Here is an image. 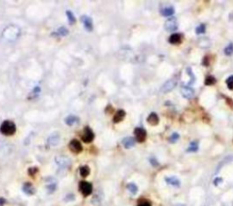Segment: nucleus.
<instances>
[{
    "mask_svg": "<svg viewBox=\"0 0 233 206\" xmlns=\"http://www.w3.org/2000/svg\"><path fill=\"white\" fill-rule=\"evenodd\" d=\"M16 124L9 120L4 121L1 124V126H0V132L3 134L8 135V136L13 135L16 133Z\"/></svg>",
    "mask_w": 233,
    "mask_h": 206,
    "instance_id": "obj_1",
    "label": "nucleus"
},
{
    "mask_svg": "<svg viewBox=\"0 0 233 206\" xmlns=\"http://www.w3.org/2000/svg\"><path fill=\"white\" fill-rule=\"evenodd\" d=\"M3 35L8 40H15L19 35V30L16 27H8L3 31Z\"/></svg>",
    "mask_w": 233,
    "mask_h": 206,
    "instance_id": "obj_2",
    "label": "nucleus"
},
{
    "mask_svg": "<svg viewBox=\"0 0 233 206\" xmlns=\"http://www.w3.org/2000/svg\"><path fill=\"white\" fill-rule=\"evenodd\" d=\"M79 191L84 196H89L92 192V184L86 181L79 183Z\"/></svg>",
    "mask_w": 233,
    "mask_h": 206,
    "instance_id": "obj_3",
    "label": "nucleus"
},
{
    "mask_svg": "<svg viewBox=\"0 0 233 206\" xmlns=\"http://www.w3.org/2000/svg\"><path fill=\"white\" fill-rule=\"evenodd\" d=\"M176 85H177V79L171 78V79L168 80L167 82H165L164 84H163V85L161 86V88H160V91L162 93H168V92L172 91L176 87Z\"/></svg>",
    "mask_w": 233,
    "mask_h": 206,
    "instance_id": "obj_4",
    "label": "nucleus"
},
{
    "mask_svg": "<svg viewBox=\"0 0 233 206\" xmlns=\"http://www.w3.org/2000/svg\"><path fill=\"white\" fill-rule=\"evenodd\" d=\"M94 136H95V135H94V133H93V131L91 130V128H89V126H87L83 130L82 135H81V139H82V141L84 143H89L93 141Z\"/></svg>",
    "mask_w": 233,
    "mask_h": 206,
    "instance_id": "obj_5",
    "label": "nucleus"
},
{
    "mask_svg": "<svg viewBox=\"0 0 233 206\" xmlns=\"http://www.w3.org/2000/svg\"><path fill=\"white\" fill-rule=\"evenodd\" d=\"M134 134L135 138L138 143H143L147 138V132L146 130L141 128V127H137L134 130Z\"/></svg>",
    "mask_w": 233,
    "mask_h": 206,
    "instance_id": "obj_6",
    "label": "nucleus"
},
{
    "mask_svg": "<svg viewBox=\"0 0 233 206\" xmlns=\"http://www.w3.org/2000/svg\"><path fill=\"white\" fill-rule=\"evenodd\" d=\"M55 161H56V164H58L60 168H62V169L67 168L69 165H70V160H69L67 156L59 155V156H56L55 158Z\"/></svg>",
    "mask_w": 233,
    "mask_h": 206,
    "instance_id": "obj_7",
    "label": "nucleus"
},
{
    "mask_svg": "<svg viewBox=\"0 0 233 206\" xmlns=\"http://www.w3.org/2000/svg\"><path fill=\"white\" fill-rule=\"evenodd\" d=\"M165 29L167 31H169V32H173L176 29H178L179 27V23L178 21L175 19V18H170V19H168L165 22Z\"/></svg>",
    "mask_w": 233,
    "mask_h": 206,
    "instance_id": "obj_8",
    "label": "nucleus"
},
{
    "mask_svg": "<svg viewBox=\"0 0 233 206\" xmlns=\"http://www.w3.org/2000/svg\"><path fill=\"white\" fill-rule=\"evenodd\" d=\"M69 149L71 150V151L74 153H79L82 152V145H81V143L78 140H72L70 143H69Z\"/></svg>",
    "mask_w": 233,
    "mask_h": 206,
    "instance_id": "obj_9",
    "label": "nucleus"
},
{
    "mask_svg": "<svg viewBox=\"0 0 233 206\" xmlns=\"http://www.w3.org/2000/svg\"><path fill=\"white\" fill-rule=\"evenodd\" d=\"M81 22L84 25V28L87 31V32H91L93 30V21L92 18L89 17V16H81Z\"/></svg>",
    "mask_w": 233,
    "mask_h": 206,
    "instance_id": "obj_10",
    "label": "nucleus"
},
{
    "mask_svg": "<svg viewBox=\"0 0 233 206\" xmlns=\"http://www.w3.org/2000/svg\"><path fill=\"white\" fill-rule=\"evenodd\" d=\"M181 95L186 99H190L194 95V89L190 86H184L181 88Z\"/></svg>",
    "mask_w": 233,
    "mask_h": 206,
    "instance_id": "obj_11",
    "label": "nucleus"
},
{
    "mask_svg": "<svg viewBox=\"0 0 233 206\" xmlns=\"http://www.w3.org/2000/svg\"><path fill=\"white\" fill-rule=\"evenodd\" d=\"M103 198H104V195H103L102 192H97L96 194L93 196L91 203L93 204H95L96 206H98V205L101 204V203L103 201Z\"/></svg>",
    "mask_w": 233,
    "mask_h": 206,
    "instance_id": "obj_12",
    "label": "nucleus"
},
{
    "mask_svg": "<svg viewBox=\"0 0 233 206\" xmlns=\"http://www.w3.org/2000/svg\"><path fill=\"white\" fill-rule=\"evenodd\" d=\"M122 145L123 146L126 148V149H129V148H132L134 145H135V139L133 137H126L122 140Z\"/></svg>",
    "mask_w": 233,
    "mask_h": 206,
    "instance_id": "obj_13",
    "label": "nucleus"
},
{
    "mask_svg": "<svg viewBox=\"0 0 233 206\" xmlns=\"http://www.w3.org/2000/svg\"><path fill=\"white\" fill-rule=\"evenodd\" d=\"M168 41L170 44H172V45H179L182 41V35L178 33L172 34L170 37H169Z\"/></svg>",
    "mask_w": 233,
    "mask_h": 206,
    "instance_id": "obj_14",
    "label": "nucleus"
},
{
    "mask_svg": "<svg viewBox=\"0 0 233 206\" xmlns=\"http://www.w3.org/2000/svg\"><path fill=\"white\" fill-rule=\"evenodd\" d=\"M65 123H66L67 126H74V124L78 123V117H77L74 115H69L65 118Z\"/></svg>",
    "mask_w": 233,
    "mask_h": 206,
    "instance_id": "obj_15",
    "label": "nucleus"
},
{
    "mask_svg": "<svg viewBox=\"0 0 233 206\" xmlns=\"http://www.w3.org/2000/svg\"><path fill=\"white\" fill-rule=\"evenodd\" d=\"M23 192L25 193H27L28 195H32L36 192V190L34 188V186L32 183H26L24 185H23Z\"/></svg>",
    "mask_w": 233,
    "mask_h": 206,
    "instance_id": "obj_16",
    "label": "nucleus"
},
{
    "mask_svg": "<svg viewBox=\"0 0 233 206\" xmlns=\"http://www.w3.org/2000/svg\"><path fill=\"white\" fill-rule=\"evenodd\" d=\"M125 116H126V112L124 110H118L114 117H113V121L115 123H119L124 120Z\"/></svg>",
    "mask_w": 233,
    "mask_h": 206,
    "instance_id": "obj_17",
    "label": "nucleus"
},
{
    "mask_svg": "<svg viewBox=\"0 0 233 206\" xmlns=\"http://www.w3.org/2000/svg\"><path fill=\"white\" fill-rule=\"evenodd\" d=\"M148 123L150 124V126H157V124L159 123V116L156 113H151L148 116V119H147Z\"/></svg>",
    "mask_w": 233,
    "mask_h": 206,
    "instance_id": "obj_18",
    "label": "nucleus"
},
{
    "mask_svg": "<svg viewBox=\"0 0 233 206\" xmlns=\"http://www.w3.org/2000/svg\"><path fill=\"white\" fill-rule=\"evenodd\" d=\"M59 140H60V137L58 134H52L48 137L47 139V142L50 145L52 146H55V145H58V143H59Z\"/></svg>",
    "mask_w": 233,
    "mask_h": 206,
    "instance_id": "obj_19",
    "label": "nucleus"
},
{
    "mask_svg": "<svg viewBox=\"0 0 233 206\" xmlns=\"http://www.w3.org/2000/svg\"><path fill=\"white\" fill-rule=\"evenodd\" d=\"M165 181L168 184H170L172 186H179L180 185V181L175 176H171V177H167L165 178Z\"/></svg>",
    "mask_w": 233,
    "mask_h": 206,
    "instance_id": "obj_20",
    "label": "nucleus"
},
{
    "mask_svg": "<svg viewBox=\"0 0 233 206\" xmlns=\"http://www.w3.org/2000/svg\"><path fill=\"white\" fill-rule=\"evenodd\" d=\"M175 13V10L173 8V7H168V8H165L161 11V15L163 16H172L173 14Z\"/></svg>",
    "mask_w": 233,
    "mask_h": 206,
    "instance_id": "obj_21",
    "label": "nucleus"
},
{
    "mask_svg": "<svg viewBox=\"0 0 233 206\" xmlns=\"http://www.w3.org/2000/svg\"><path fill=\"white\" fill-rule=\"evenodd\" d=\"M80 175L82 176V177H87V176H89V173H90V169H89V166H87V165H84V166H81L80 167Z\"/></svg>",
    "mask_w": 233,
    "mask_h": 206,
    "instance_id": "obj_22",
    "label": "nucleus"
},
{
    "mask_svg": "<svg viewBox=\"0 0 233 206\" xmlns=\"http://www.w3.org/2000/svg\"><path fill=\"white\" fill-rule=\"evenodd\" d=\"M67 20L69 25H74L76 23V17L73 14V12L70 10H67Z\"/></svg>",
    "mask_w": 233,
    "mask_h": 206,
    "instance_id": "obj_23",
    "label": "nucleus"
},
{
    "mask_svg": "<svg viewBox=\"0 0 233 206\" xmlns=\"http://www.w3.org/2000/svg\"><path fill=\"white\" fill-rule=\"evenodd\" d=\"M127 188H128V190L132 193V194H136V193L137 192V191H138L137 186L135 183H129V184L127 185Z\"/></svg>",
    "mask_w": 233,
    "mask_h": 206,
    "instance_id": "obj_24",
    "label": "nucleus"
},
{
    "mask_svg": "<svg viewBox=\"0 0 233 206\" xmlns=\"http://www.w3.org/2000/svg\"><path fill=\"white\" fill-rule=\"evenodd\" d=\"M199 150V145H198V143L197 142H192L190 143V146L187 149L188 152H197Z\"/></svg>",
    "mask_w": 233,
    "mask_h": 206,
    "instance_id": "obj_25",
    "label": "nucleus"
},
{
    "mask_svg": "<svg viewBox=\"0 0 233 206\" xmlns=\"http://www.w3.org/2000/svg\"><path fill=\"white\" fill-rule=\"evenodd\" d=\"M217 82L216 81V78L212 76H207V78L205 79V84L206 85H214Z\"/></svg>",
    "mask_w": 233,
    "mask_h": 206,
    "instance_id": "obj_26",
    "label": "nucleus"
},
{
    "mask_svg": "<svg viewBox=\"0 0 233 206\" xmlns=\"http://www.w3.org/2000/svg\"><path fill=\"white\" fill-rule=\"evenodd\" d=\"M224 54L226 55H228V57H230V55H231L233 54V44H230V45L228 46H226L225 49H224Z\"/></svg>",
    "mask_w": 233,
    "mask_h": 206,
    "instance_id": "obj_27",
    "label": "nucleus"
},
{
    "mask_svg": "<svg viewBox=\"0 0 233 206\" xmlns=\"http://www.w3.org/2000/svg\"><path fill=\"white\" fill-rule=\"evenodd\" d=\"M227 86L230 90H233V76H230L228 79L226 80Z\"/></svg>",
    "mask_w": 233,
    "mask_h": 206,
    "instance_id": "obj_28",
    "label": "nucleus"
},
{
    "mask_svg": "<svg viewBox=\"0 0 233 206\" xmlns=\"http://www.w3.org/2000/svg\"><path fill=\"white\" fill-rule=\"evenodd\" d=\"M206 31L205 25H200L196 28V34H204Z\"/></svg>",
    "mask_w": 233,
    "mask_h": 206,
    "instance_id": "obj_29",
    "label": "nucleus"
},
{
    "mask_svg": "<svg viewBox=\"0 0 233 206\" xmlns=\"http://www.w3.org/2000/svg\"><path fill=\"white\" fill-rule=\"evenodd\" d=\"M58 34H59L60 35H67L68 34V30H67L66 27H62L58 28Z\"/></svg>",
    "mask_w": 233,
    "mask_h": 206,
    "instance_id": "obj_30",
    "label": "nucleus"
},
{
    "mask_svg": "<svg viewBox=\"0 0 233 206\" xmlns=\"http://www.w3.org/2000/svg\"><path fill=\"white\" fill-rule=\"evenodd\" d=\"M179 138V134L174 133V134H172V135L170 136V138H169V140H170L171 143H175V142H177V140H178Z\"/></svg>",
    "mask_w": 233,
    "mask_h": 206,
    "instance_id": "obj_31",
    "label": "nucleus"
},
{
    "mask_svg": "<svg viewBox=\"0 0 233 206\" xmlns=\"http://www.w3.org/2000/svg\"><path fill=\"white\" fill-rule=\"evenodd\" d=\"M47 190L49 191V192H53L55 190H56V183H51V184H48L47 186Z\"/></svg>",
    "mask_w": 233,
    "mask_h": 206,
    "instance_id": "obj_32",
    "label": "nucleus"
},
{
    "mask_svg": "<svg viewBox=\"0 0 233 206\" xmlns=\"http://www.w3.org/2000/svg\"><path fill=\"white\" fill-rule=\"evenodd\" d=\"M28 172H29L30 175H34V174L37 172V169H36V168H35V167L34 168H30V169L28 170Z\"/></svg>",
    "mask_w": 233,
    "mask_h": 206,
    "instance_id": "obj_33",
    "label": "nucleus"
},
{
    "mask_svg": "<svg viewBox=\"0 0 233 206\" xmlns=\"http://www.w3.org/2000/svg\"><path fill=\"white\" fill-rule=\"evenodd\" d=\"M137 206H151V205H150V203L148 202L143 201V202H140V203H138Z\"/></svg>",
    "mask_w": 233,
    "mask_h": 206,
    "instance_id": "obj_34",
    "label": "nucleus"
},
{
    "mask_svg": "<svg viewBox=\"0 0 233 206\" xmlns=\"http://www.w3.org/2000/svg\"><path fill=\"white\" fill-rule=\"evenodd\" d=\"M203 65L205 66H208L209 65V59H208V57H205V59H203V63H202Z\"/></svg>",
    "mask_w": 233,
    "mask_h": 206,
    "instance_id": "obj_35",
    "label": "nucleus"
},
{
    "mask_svg": "<svg viewBox=\"0 0 233 206\" xmlns=\"http://www.w3.org/2000/svg\"><path fill=\"white\" fill-rule=\"evenodd\" d=\"M221 182H222V179L221 178H216V180L214 181V183H215V185H217L218 183H221Z\"/></svg>",
    "mask_w": 233,
    "mask_h": 206,
    "instance_id": "obj_36",
    "label": "nucleus"
},
{
    "mask_svg": "<svg viewBox=\"0 0 233 206\" xmlns=\"http://www.w3.org/2000/svg\"><path fill=\"white\" fill-rule=\"evenodd\" d=\"M4 203H5V200H4V199H2V198H0V206L3 205V204H4Z\"/></svg>",
    "mask_w": 233,
    "mask_h": 206,
    "instance_id": "obj_37",
    "label": "nucleus"
},
{
    "mask_svg": "<svg viewBox=\"0 0 233 206\" xmlns=\"http://www.w3.org/2000/svg\"><path fill=\"white\" fill-rule=\"evenodd\" d=\"M176 206H184V205H182V204H179V205H176Z\"/></svg>",
    "mask_w": 233,
    "mask_h": 206,
    "instance_id": "obj_38",
    "label": "nucleus"
}]
</instances>
